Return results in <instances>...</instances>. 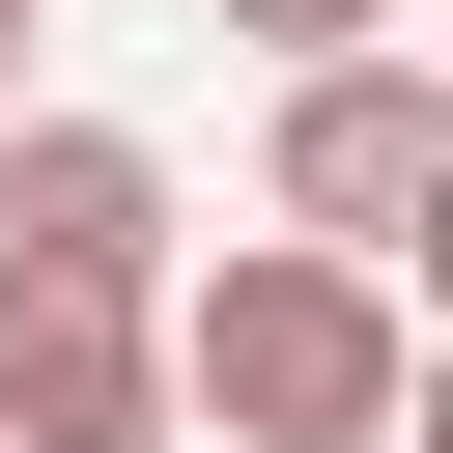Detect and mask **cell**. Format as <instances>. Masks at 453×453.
Masks as SVG:
<instances>
[{
	"label": "cell",
	"mask_w": 453,
	"mask_h": 453,
	"mask_svg": "<svg viewBox=\"0 0 453 453\" xmlns=\"http://www.w3.org/2000/svg\"><path fill=\"white\" fill-rule=\"evenodd\" d=\"M142 340H170V425H226V453H396V283H340V255H198Z\"/></svg>",
	"instance_id": "6da1fadb"
},
{
	"label": "cell",
	"mask_w": 453,
	"mask_h": 453,
	"mask_svg": "<svg viewBox=\"0 0 453 453\" xmlns=\"http://www.w3.org/2000/svg\"><path fill=\"white\" fill-rule=\"evenodd\" d=\"M425 198H453V85H425V57H311V85H283V255L368 283Z\"/></svg>",
	"instance_id": "7a4b0ae2"
},
{
	"label": "cell",
	"mask_w": 453,
	"mask_h": 453,
	"mask_svg": "<svg viewBox=\"0 0 453 453\" xmlns=\"http://www.w3.org/2000/svg\"><path fill=\"white\" fill-rule=\"evenodd\" d=\"M0 283L142 311V283H170V170H142L113 113H0Z\"/></svg>",
	"instance_id": "3957f363"
},
{
	"label": "cell",
	"mask_w": 453,
	"mask_h": 453,
	"mask_svg": "<svg viewBox=\"0 0 453 453\" xmlns=\"http://www.w3.org/2000/svg\"><path fill=\"white\" fill-rule=\"evenodd\" d=\"M0 453H170V340L85 283H0Z\"/></svg>",
	"instance_id": "277c9868"
},
{
	"label": "cell",
	"mask_w": 453,
	"mask_h": 453,
	"mask_svg": "<svg viewBox=\"0 0 453 453\" xmlns=\"http://www.w3.org/2000/svg\"><path fill=\"white\" fill-rule=\"evenodd\" d=\"M226 28H255L283 85H311V57H396V0H226Z\"/></svg>",
	"instance_id": "5b68a950"
},
{
	"label": "cell",
	"mask_w": 453,
	"mask_h": 453,
	"mask_svg": "<svg viewBox=\"0 0 453 453\" xmlns=\"http://www.w3.org/2000/svg\"><path fill=\"white\" fill-rule=\"evenodd\" d=\"M0 113H28V28H0Z\"/></svg>",
	"instance_id": "8992f818"
},
{
	"label": "cell",
	"mask_w": 453,
	"mask_h": 453,
	"mask_svg": "<svg viewBox=\"0 0 453 453\" xmlns=\"http://www.w3.org/2000/svg\"><path fill=\"white\" fill-rule=\"evenodd\" d=\"M0 28H28V0H0Z\"/></svg>",
	"instance_id": "52a82bcc"
}]
</instances>
